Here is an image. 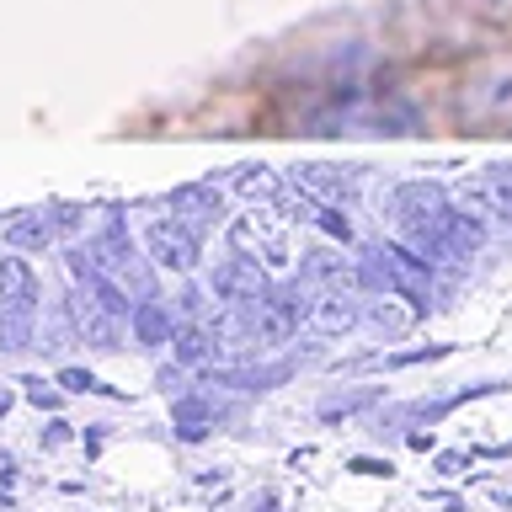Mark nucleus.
I'll return each instance as SVG.
<instances>
[{
    "label": "nucleus",
    "instance_id": "4468645a",
    "mask_svg": "<svg viewBox=\"0 0 512 512\" xmlns=\"http://www.w3.org/2000/svg\"><path fill=\"white\" fill-rule=\"evenodd\" d=\"M304 224H315L326 240H336V246H352V219L342 214V203H326L310 192V208H304Z\"/></svg>",
    "mask_w": 512,
    "mask_h": 512
},
{
    "label": "nucleus",
    "instance_id": "20e7f679",
    "mask_svg": "<svg viewBox=\"0 0 512 512\" xmlns=\"http://www.w3.org/2000/svg\"><path fill=\"white\" fill-rule=\"evenodd\" d=\"M267 288H272V272L246 251H230L224 262H214V272H208V294H214L224 310H246V304H256L267 294Z\"/></svg>",
    "mask_w": 512,
    "mask_h": 512
},
{
    "label": "nucleus",
    "instance_id": "0eeeda50",
    "mask_svg": "<svg viewBox=\"0 0 512 512\" xmlns=\"http://www.w3.org/2000/svg\"><path fill=\"white\" fill-rule=\"evenodd\" d=\"M38 294H43V283H38V272H32L27 256L22 251L0 256V310L6 315H38Z\"/></svg>",
    "mask_w": 512,
    "mask_h": 512
},
{
    "label": "nucleus",
    "instance_id": "f03ea898",
    "mask_svg": "<svg viewBox=\"0 0 512 512\" xmlns=\"http://www.w3.org/2000/svg\"><path fill=\"white\" fill-rule=\"evenodd\" d=\"M86 246L96 251V262H102L134 299H155V278H150V267H144V251H139V240L128 235V219L118 214V208H107Z\"/></svg>",
    "mask_w": 512,
    "mask_h": 512
},
{
    "label": "nucleus",
    "instance_id": "9b49d317",
    "mask_svg": "<svg viewBox=\"0 0 512 512\" xmlns=\"http://www.w3.org/2000/svg\"><path fill=\"white\" fill-rule=\"evenodd\" d=\"M358 320H363V304H358V299H347L342 288L320 294V299H315V310H310V326H315V331H326V336L358 331Z\"/></svg>",
    "mask_w": 512,
    "mask_h": 512
},
{
    "label": "nucleus",
    "instance_id": "a211bd4d",
    "mask_svg": "<svg viewBox=\"0 0 512 512\" xmlns=\"http://www.w3.org/2000/svg\"><path fill=\"white\" fill-rule=\"evenodd\" d=\"M22 384H27V400H38V406H48V411L59 406V390H48L43 379H22Z\"/></svg>",
    "mask_w": 512,
    "mask_h": 512
},
{
    "label": "nucleus",
    "instance_id": "f8f14e48",
    "mask_svg": "<svg viewBox=\"0 0 512 512\" xmlns=\"http://www.w3.org/2000/svg\"><path fill=\"white\" fill-rule=\"evenodd\" d=\"M128 331H134L139 347H166L176 336V320H171V304L160 299H139L134 315H128Z\"/></svg>",
    "mask_w": 512,
    "mask_h": 512
},
{
    "label": "nucleus",
    "instance_id": "412c9836",
    "mask_svg": "<svg viewBox=\"0 0 512 512\" xmlns=\"http://www.w3.org/2000/svg\"><path fill=\"white\" fill-rule=\"evenodd\" d=\"M6 406H11V400H6V395H0V416H6Z\"/></svg>",
    "mask_w": 512,
    "mask_h": 512
},
{
    "label": "nucleus",
    "instance_id": "aec40b11",
    "mask_svg": "<svg viewBox=\"0 0 512 512\" xmlns=\"http://www.w3.org/2000/svg\"><path fill=\"white\" fill-rule=\"evenodd\" d=\"M43 443H48V448H59V443H70V427H64V422H54V427H48V432H43Z\"/></svg>",
    "mask_w": 512,
    "mask_h": 512
},
{
    "label": "nucleus",
    "instance_id": "9d476101",
    "mask_svg": "<svg viewBox=\"0 0 512 512\" xmlns=\"http://www.w3.org/2000/svg\"><path fill=\"white\" fill-rule=\"evenodd\" d=\"M171 352H176V363L182 368H214L219 358V326L214 320H182L171 336Z\"/></svg>",
    "mask_w": 512,
    "mask_h": 512
},
{
    "label": "nucleus",
    "instance_id": "39448f33",
    "mask_svg": "<svg viewBox=\"0 0 512 512\" xmlns=\"http://www.w3.org/2000/svg\"><path fill=\"white\" fill-rule=\"evenodd\" d=\"M166 208L203 235V230H214V224H224V187H214V182H182V187H171Z\"/></svg>",
    "mask_w": 512,
    "mask_h": 512
},
{
    "label": "nucleus",
    "instance_id": "423d86ee",
    "mask_svg": "<svg viewBox=\"0 0 512 512\" xmlns=\"http://www.w3.org/2000/svg\"><path fill=\"white\" fill-rule=\"evenodd\" d=\"M59 240V224H54V208H16L11 219H0V246L6 251H48Z\"/></svg>",
    "mask_w": 512,
    "mask_h": 512
},
{
    "label": "nucleus",
    "instance_id": "ddd939ff",
    "mask_svg": "<svg viewBox=\"0 0 512 512\" xmlns=\"http://www.w3.org/2000/svg\"><path fill=\"white\" fill-rule=\"evenodd\" d=\"M230 187L240 192V198H251V203H272V198L288 187V176L272 171V166H262V160H246V166L230 171Z\"/></svg>",
    "mask_w": 512,
    "mask_h": 512
},
{
    "label": "nucleus",
    "instance_id": "dca6fc26",
    "mask_svg": "<svg viewBox=\"0 0 512 512\" xmlns=\"http://www.w3.org/2000/svg\"><path fill=\"white\" fill-rule=\"evenodd\" d=\"M59 390H70V395H118L112 384H102L96 374H86V368H59Z\"/></svg>",
    "mask_w": 512,
    "mask_h": 512
},
{
    "label": "nucleus",
    "instance_id": "2eb2a0df",
    "mask_svg": "<svg viewBox=\"0 0 512 512\" xmlns=\"http://www.w3.org/2000/svg\"><path fill=\"white\" fill-rule=\"evenodd\" d=\"M379 390H347V395H331V400H320V416L326 422H336V416H352V411H363V406H374Z\"/></svg>",
    "mask_w": 512,
    "mask_h": 512
},
{
    "label": "nucleus",
    "instance_id": "1a4fd4ad",
    "mask_svg": "<svg viewBox=\"0 0 512 512\" xmlns=\"http://www.w3.org/2000/svg\"><path fill=\"white\" fill-rule=\"evenodd\" d=\"M75 331H80V342H91L96 352H112L123 342V315H112L107 304H96L91 294L75 288Z\"/></svg>",
    "mask_w": 512,
    "mask_h": 512
},
{
    "label": "nucleus",
    "instance_id": "6e6552de",
    "mask_svg": "<svg viewBox=\"0 0 512 512\" xmlns=\"http://www.w3.org/2000/svg\"><path fill=\"white\" fill-rule=\"evenodd\" d=\"M294 182L326 203H342V208L358 203V171L331 166V160H304V166H294Z\"/></svg>",
    "mask_w": 512,
    "mask_h": 512
},
{
    "label": "nucleus",
    "instance_id": "f257e3e1",
    "mask_svg": "<svg viewBox=\"0 0 512 512\" xmlns=\"http://www.w3.org/2000/svg\"><path fill=\"white\" fill-rule=\"evenodd\" d=\"M363 283L368 288H384L390 299H406L416 315L427 310V299H432V262L422 251H411L406 240H374V246L363 251Z\"/></svg>",
    "mask_w": 512,
    "mask_h": 512
},
{
    "label": "nucleus",
    "instance_id": "7ed1b4c3",
    "mask_svg": "<svg viewBox=\"0 0 512 512\" xmlns=\"http://www.w3.org/2000/svg\"><path fill=\"white\" fill-rule=\"evenodd\" d=\"M144 256L160 267V272H176V278H192L203 262V235L182 224L176 214H160L144 224Z\"/></svg>",
    "mask_w": 512,
    "mask_h": 512
},
{
    "label": "nucleus",
    "instance_id": "f3484780",
    "mask_svg": "<svg viewBox=\"0 0 512 512\" xmlns=\"http://www.w3.org/2000/svg\"><path fill=\"white\" fill-rule=\"evenodd\" d=\"M347 470H352V475H384V480H390L395 464H390V459H352Z\"/></svg>",
    "mask_w": 512,
    "mask_h": 512
},
{
    "label": "nucleus",
    "instance_id": "4be33fe9",
    "mask_svg": "<svg viewBox=\"0 0 512 512\" xmlns=\"http://www.w3.org/2000/svg\"><path fill=\"white\" fill-rule=\"evenodd\" d=\"M0 326H6V310H0Z\"/></svg>",
    "mask_w": 512,
    "mask_h": 512
},
{
    "label": "nucleus",
    "instance_id": "6ab92c4d",
    "mask_svg": "<svg viewBox=\"0 0 512 512\" xmlns=\"http://www.w3.org/2000/svg\"><path fill=\"white\" fill-rule=\"evenodd\" d=\"M464 464H470V454H443V459H438V470H443V475H459Z\"/></svg>",
    "mask_w": 512,
    "mask_h": 512
}]
</instances>
